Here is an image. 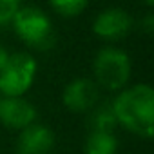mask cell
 Listing matches in <instances>:
<instances>
[{
  "mask_svg": "<svg viewBox=\"0 0 154 154\" xmlns=\"http://www.w3.org/2000/svg\"><path fill=\"white\" fill-rule=\"evenodd\" d=\"M111 107L118 127L150 140L154 134V89L149 84H132L116 93Z\"/></svg>",
  "mask_w": 154,
  "mask_h": 154,
  "instance_id": "obj_1",
  "label": "cell"
},
{
  "mask_svg": "<svg viewBox=\"0 0 154 154\" xmlns=\"http://www.w3.org/2000/svg\"><path fill=\"white\" fill-rule=\"evenodd\" d=\"M18 40L35 53H47L56 45V29L51 17L38 6L22 4L9 26Z\"/></svg>",
  "mask_w": 154,
  "mask_h": 154,
  "instance_id": "obj_2",
  "label": "cell"
},
{
  "mask_svg": "<svg viewBox=\"0 0 154 154\" xmlns=\"http://www.w3.org/2000/svg\"><path fill=\"white\" fill-rule=\"evenodd\" d=\"M91 71H93L91 78L102 91L116 94L127 85H131L132 60L125 49L107 44L96 51L91 63Z\"/></svg>",
  "mask_w": 154,
  "mask_h": 154,
  "instance_id": "obj_3",
  "label": "cell"
},
{
  "mask_svg": "<svg viewBox=\"0 0 154 154\" xmlns=\"http://www.w3.org/2000/svg\"><path fill=\"white\" fill-rule=\"evenodd\" d=\"M38 62L29 51L9 53L0 69V96H24L35 84Z\"/></svg>",
  "mask_w": 154,
  "mask_h": 154,
  "instance_id": "obj_4",
  "label": "cell"
},
{
  "mask_svg": "<svg viewBox=\"0 0 154 154\" xmlns=\"http://www.w3.org/2000/svg\"><path fill=\"white\" fill-rule=\"evenodd\" d=\"M134 18L129 11L118 6H111L102 9L91 24V31L96 38L107 42V44H116L123 38H127L132 29H134Z\"/></svg>",
  "mask_w": 154,
  "mask_h": 154,
  "instance_id": "obj_5",
  "label": "cell"
},
{
  "mask_svg": "<svg viewBox=\"0 0 154 154\" xmlns=\"http://www.w3.org/2000/svg\"><path fill=\"white\" fill-rule=\"evenodd\" d=\"M102 102V89L91 76H76L62 91V105L72 114H89Z\"/></svg>",
  "mask_w": 154,
  "mask_h": 154,
  "instance_id": "obj_6",
  "label": "cell"
},
{
  "mask_svg": "<svg viewBox=\"0 0 154 154\" xmlns=\"http://www.w3.org/2000/svg\"><path fill=\"white\" fill-rule=\"evenodd\" d=\"M38 122V109L26 96H0V123L9 131L20 132Z\"/></svg>",
  "mask_w": 154,
  "mask_h": 154,
  "instance_id": "obj_7",
  "label": "cell"
},
{
  "mask_svg": "<svg viewBox=\"0 0 154 154\" xmlns=\"http://www.w3.org/2000/svg\"><path fill=\"white\" fill-rule=\"evenodd\" d=\"M56 145V134L44 123H31L17 136V154H51Z\"/></svg>",
  "mask_w": 154,
  "mask_h": 154,
  "instance_id": "obj_8",
  "label": "cell"
},
{
  "mask_svg": "<svg viewBox=\"0 0 154 154\" xmlns=\"http://www.w3.org/2000/svg\"><path fill=\"white\" fill-rule=\"evenodd\" d=\"M118 136L116 132L105 131H87L84 140V154H118Z\"/></svg>",
  "mask_w": 154,
  "mask_h": 154,
  "instance_id": "obj_9",
  "label": "cell"
},
{
  "mask_svg": "<svg viewBox=\"0 0 154 154\" xmlns=\"http://www.w3.org/2000/svg\"><path fill=\"white\" fill-rule=\"evenodd\" d=\"M87 123H89V131H105V132H116L118 123L111 107V100L109 102H100L89 114H87Z\"/></svg>",
  "mask_w": 154,
  "mask_h": 154,
  "instance_id": "obj_10",
  "label": "cell"
},
{
  "mask_svg": "<svg viewBox=\"0 0 154 154\" xmlns=\"http://www.w3.org/2000/svg\"><path fill=\"white\" fill-rule=\"evenodd\" d=\"M47 4L58 17L76 18L87 9L89 0H47Z\"/></svg>",
  "mask_w": 154,
  "mask_h": 154,
  "instance_id": "obj_11",
  "label": "cell"
},
{
  "mask_svg": "<svg viewBox=\"0 0 154 154\" xmlns=\"http://www.w3.org/2000/svg\"><path fill=\"white\" fill-rule=\"evenodd\" d=\"M22 4H24L22 0H0V29L11 26V22Z\"/></svg>",
  "mask_w": 154,
  "mask_h": 154,
  "instance_id": "obj_12",
  "label": "cell"
},
{
  "mask_svg": "<svg viewBox=\"0 0 154 154\" xmlns=\"http://www.w3.org/2000/svg\"><path fill=\"white\" fill-rule=\"evenodd\" d=\"M140 29H141V33H145V35H152V33H154V15H152V13H147L145 17H141V20H140Z\"/></svg>",
  "mask_w": 154,
  "mask_h": 154,
  "instance_id": "obj_13",
  "label": "cell"
},
{
  "mask_svg": "<svg viewBox=\"0 0 154 154\" xmlns=\"http://www.w3.org/2000/svg\"><path fill=\"white\" fill-rule=\"evenodd\" d=\"M8 54H9V51H8L4 45H0V69H2V65H4V62H6V58H8Z\"/></svg>",
  "mask_w": 154,
  "mask_h": 154,
  "instance_id": "obj_14",
  "label": "cell"
},
{
  "mask_svg": "<svg viewBox=\"0 0 154 154\" xmlns=\"http://www.w3.org/2000/svg\"><path fill=\"white\" fill-rule=\"evenodd\" d=\"M141 2H143L147 8H152V6H154V0H141Z\"/></svg>",
  "mask_w": 154,
  "mask_h": 154,
  "instance_id": "obj_15",
  "label": "cell"
},
{
  "mask_svg": "<svg viewBox=\"0 0 154 154\" xmlns=\"http://www.w3.org/2000/svg\"><path fill=\"white\" fill-rule=\"evenodd\" d=\"M22 2H24V0H22Z\"/></svg>",
  "mask_w": 154,
  "mask_h": 154,
  "instance_id": "obj_16",
  "label": "cell"
}]
</instances>
